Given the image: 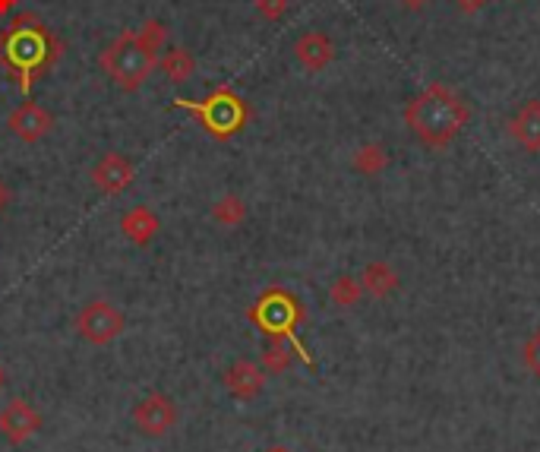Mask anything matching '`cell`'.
Here are the masks:
<instances>
[{
    "label": "cell",
    "instance_id": "13",
    "mask_svg": "<svg viewBox=\"0 0 540 452\" xmlns=\"http://www.w3.org/2000/svg\"><path fill=\"white\" fill-rule=\"evenodd\" d=\"M509 136L522 146L525 152H540V98H528V102L509 117Z\"/></svg>",
    "mask_w": 540,
    "mask_h": 452
},
{
    "label": "cell",
    "instance_id": "1",
    "mask_svg": "<svg viewBox=\"0 0 540 452\" xmlns=\"http://www.w3.org/2000/svg\"><path fill=\"white\" fill-rule=\"evenodd\" d=\"M471 121V105L462 92L446 83H430L417 92L405 108V127L417 136L427 149H446L455 143Z\"/></svg>",
    "mask_w": 540,
    "mask_h": 452
},
{
    "label": "cell",
    "instance_id": "11",
    "mask_svg": "<svg viewBox=\"0 0 540 452\" xmlns=\"http://www.w3.org/2000/svg\"><path fill=\"white\" fill-rule=\"evenodd\" d=\"M294 57H297V64L304 67L307 73H323L335 61V42L326 32L310 29L304 35H297Z\"/></svg>",
    "mask_w": 540,
    "mask_h": 452
},
{
    "label": "cell",
    "instance_id": "15",
    "mask_svg": "<svg viewBox=\"0 0 540 452\" xmlns=\"http://www.w3.org/2000/svg\"><path fill=\"white\" fill-rule=\"evenodd\" d=\"M360 288H364V294H370V298L383 301L398 291V272L383 260H373L364 266V272H360Z\"/></svg>",
    "mask_w": 540,
    "mask_h": 452
},
{
    "label": "cell",
    "instance_id": "12",
    "mask_svg": "<svg viewBox=\"0 0 540 452\" xmlns=\"http://www.w3.org/2000/svg\"><path fill=\"white\" fill-rule=\"evenodd\" d=\"M222 380H225V389L231 392L234 399L250 402V399H256L259 392L266 389V370L259 367V364H253V361H234L225 370Z\"/></svg>",
    "mask_w": 540,
    "mask_h": 452
},
{
    "label": "cell",
    "instance_id": "7",
    "mask_svg": "<svg viewBox=\"0 0 540 452\" xmlns=\"http://www.w3.org/2000/svg\"><path fill=\"white\" fill-rule=\"evenodd\" d=\"M133 424L139 434L146 437H165L168 430L177 424V405L165 392H152L143 402H136L133 408Z\"/></svg>",
    "mask_w": 540,
    "mask_h": 452
},
{
    "label": "cell",
    "instance_id": "14",
    "mask_svg": "<svg viewBox=\"0 0 540 452\" xmlns=\"http://www.w3.org/2000/svg\"><path fill=\"white\" fill-rule=\"evenodd\" d=\"M158 228H162V222H158V215L149 209V206H133L124 219H120V231H124V238L133 241L136 247H146Z\"/></svg>",
    "mask_w": 540,
    "mask_h": 452
},
{
    "label": "cell",
    "instance_id": "22",
    "mask_svg": "<svg viewBox=\"0 0 540 452\" xmlns=\"http://www.w3.org/2000/svg\"><path fill=\"white\" fill-rule=\"evenodd\" d=\"M522 361H525V367L534 373V377L540 380V329H534L531 336L525 339V345H522Z\"/></svg>",
    "mask_w": 540,
    "mask_h": 452
},
{
    "label": "cell",
    "instance_id": "9",
    "mask_svg": "<svg viewBox=\"0 0 540 452\" xmlns=\"http://www.w3.org/2000/svg\"><path fill=\"white\" fill-rule=\"evenodd\" d=\"M7 127H10V133L16 136V140L38 143V140H45V136L51 133L54 117H51V111H45L38 102H29V98H26V102L16 105L13 114L7 117Z\"/></svg>",
    "mask_w": 540,
    "mask_h": 452
},
{
    "label": "cell",
    "instance_id": "4",
    "mask_svg": "<svg viewBox=\"0 0 540 452\" xmlns=\"http://www.w3.org/2000/svg\"><path fill=\"white\" fill-rule=\"evenodd\" d=\"M180 108H187L199 117V124L206 127L209 136H215V140H228V136L240 133L247 124V105L244 98H240L237 92H231L228 86L215 89L206 102H190V98H177Z\"/></svg>",
    "mask_w": 540,
    "mask_h": 452
},
{
    "label": "cell",
    "instance_id": "16",
    "mask_svg": "<svg viewBox=\"0 0 540 452\" xmlns=\"http://www.w3.org/2000/svg\"><path fill=\"white\" fill-rule=\"evenodd\" d=\"M351 168L364 178H379L389 168V149L383 143H364L351 159Z\"/></svg>",
    "mask_w": 540,
    "mask_h": 452
},
{
    "label": "cell",
    "instance_id": "25",
    "mask_svg": "<svg viewBox=\"0 0 540 452\" xmlns=\"http://www.w3.org/2000/svg\"><path fill=\"white\" fill-rule=\"evenodd\" d=\"M408 13H424L427 7H430V0H398Z\"/></svg>",
    "mask_w": 540,
    "mask_h": 452
},
{
    "label": "cell",
    "instance_id": "19",
    "mask_svg": "<svg viewBox=\"0 0 540 452\" xmlns=\"http://www.w3.org/2000/svg\"><path fill=\"white\" fill-rule=\"evenodd\" d=\"M360 298H364V288H360V279H354V275H338V279L332 282V288H329V301L338 310L357 307Z\"/></svg>",
    "mask_w": 540,
    "mask_h": 452
},
{
    "label": "cell",
    "instance_id": "2",
    "mask_svg": "<svg viewBox=\"0 0 540 452\" xmlns=\"http://www.w3.org/2000/svg\"><path fill=\"white\" fill-rule=\"evenodd\" d=\"M54 38L35 23L32 16H16L13 26L0 35V57L19 76V83L29 92L35 83V73L54 61Z\"/></svg>",
    "mask_w": 540,
    "mask_h": 452
},
{
    "label": "cell",
    "instance_id": "21",
    "mask_svg": "<svg viewBox=\"0 0 540 452\" xmlns=\"http://www.w3.org/2000/svg\"><path fill=\"white\" fill-rule=\"evenodd\" d=\"M136 38H139V42H143L149 51L158 54V51L168 45V26L162 23V19H146V23L136 29Z\"/></svg>",
    "mask_w": 540,
    "mask_h": 452
},
{
    "label": "cell",
    "instance_id": "3",
    "mask_svg": "<svg viewBox=\"0 0 540 452\" xmlns=\"http://www.w3.org/2000/svg\"><path fill=\"white\" fill-rule=\"evenodd\" d=\"M155 67H158V54L139 42L136 32H120L102 51V70L124 92H136L149 80Z\"/></svg>",
    "mask_w": 540,
    "mask_h": 452
},
{
    "label": "cell",
    "instance_id": "6",
    "mask_svg": "<svg viewBox=\"0 0 540 452\" xmlns=\"http://www.w3.org/2000/svg\"><path fill=\"white\" fill-rule=\"evenodd\" d=\"M127 329V317L111 301H89L76 313V332L89 345H111Z\"/></svg>",
    "mask_w": 540,
    "mask_h": 452
},
{
    "label": "cell",
    "instance_id": "17",
    "mask_svg": "<svg viewBox=\"0 0 540 452\" xmlns=\"http://www.w3.org/2000/svg\"><path fill=\"white\" fill-rule=\"evenodd\" d=\"M158 67H162V73L168 76L171 83H187L193 70H196V61L193 54L187 48H171L165 51L162 57H158Z\"/></svg>",
    "mask_w": 540,
    "mask_h": 452
},
{
    "label": "cell",
    "instance_id": "23",
    "mask_svg": "<svg viewBox=\"0 0 540 452\" xmlns=\"http://www.w3.org/2000/svg\"><path fill=\"white\" fill-rule=\"evenodd\" d=\"M291 10V0H256V13L266 19V23H278Z\"/></svg>",
    "mask_w": 540,
    "mask_h": 452
},
{
    "label": "cell",
    "instance_id": "18",
    "mask_svg": "<svg viewBox=\"0 0 540 452\" xmlns=\"http://www.w3.org/2000/svg\"><path fill=\"white\" fill-rule=\"evenodd\" d=\"M212 219L222 228H240L247 222V203L237 193H225L222 200L212 206Z\"/></svg>",
    "mask_w": 540,
    "mask_h": 452
},
{
    "label": "cell",
    "instance_id": "8",
    "mask_svg": "<svg viewBox=\"0 0 540 452\" xmlns=\"http://www.w3.org/2000/svg\"><path fill=\"white\" fill-rule=\"evenodd\" d=\"M133 162L127 159V155H120V152H105L102 159H98L92 165V184L98 193H105V196H117V193H124L130 184H133Z\"/></svg>",
    "mask_w": 540,
    "mask_h": 452
},
{
    "label": "cell",
    "instance_id": "26",
    "mask_svg": "<svg viewBox=\"0 0 540 452\" xmlns=\"http://www.w3.org/2000/svg\"><path fill=\"white\" fill-rule=\"evenodd\" d=\"M10 200H13V193H10V187H7V181L0 178V212H4L7 206H10Z\"/></svg>",
    "mask_w": 540,
    "mask_h": 452
},
{
    "label": "cell",
    "instance_id": "28",
    "mask_svg": "<svg viewBox=\"0 0 540 452\" xmlns=\"http://www.w3.org/2000/svg\"><path fill=\"white\" fill-rule=\"evenodd\" d=\"M4 383H7V370H4V364H0V389H4Z\"/></svg>",
    "mask_w": 540,
    "mask_h": 452
},
{
    "label": "cell",
    "instance_id": "27",
    "mask_svg": "<svg viewBox=\"0 0 540 452\" xmlns=\"http://www.w3.org/2000/svg\"><path fill=\"white\" fill-rule=\"evenodd\" d=\"M16 4H19V0H0V16H7Z\"/></svg>",
    "mask_w": 540,
    "mask_h": 452
},
{
    "label": "cell",
    "instance_id": "20",
    "mask_svg": "<svg viewBox=\"0 0 540 452\" xmlns=\"http://www.w3.org/2000/svg\"><path fill=\"white\" fill-rule=\"evenodd\" d=\"M294 364V355H291V348L285 345V339H272V345L266 348V355H263V367L266 373H285L288 367Z\"/></svg>",
    "mask_w": 540,
    "mask_h": 452
},
{
    "label": "cell",
    "instance_id": "5",
    "mask_svg": "<svg viewBox=\"0 0 540 452\" xmlns=\"http://www.w3.org/2000/svg\"><path fill=\"white\" fill-rule=\"evenodd\" d=\"M250 320L263 332H269L272 339H291L294 342V329L300 320H304V310H300L294 294H288L282 288H269L263 298L256 301V307L250 310ZM294 348H297V355H304V348H300L297 342H294Z\"/></svg>",
    "mask_w": 540,
    "mask_h": 452
},
{
    "label": "cell",
    "instance_id": "24",
    "mask_svg": "<svg viewBox=\"0 0 540 452\" xmlns=\"http://www.w3.org/2000/svg\"><path fill=\"white\" fill-rule=\"evenodd\" d=\"M487 4H490V0H455V7L462 16H477Z\"/></svg>",
    "mask_w": 540,
    "mask_h": 452
},
{
    "label": "cell",
    "instance_id": "10",
    "mask_svg": "<svg viewBox=\"0 0 540 452\" xmlns=\"http://www.w3.org/2000/svg\"><path fill=\"white\" fill-rule=\"evenodd\" d=\"M42 430V415L23 399H10L0 411V434H4L13 446L32 440Z\"/></svg>",
    "mask_w": 540,
    "mask_h": 452
}]
</instances>
